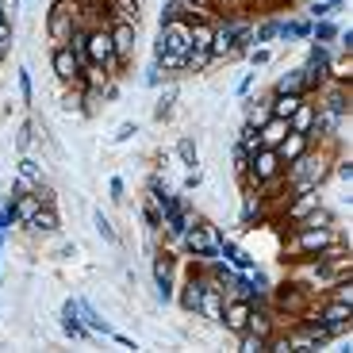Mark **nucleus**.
Here are the masks:
<instances>
[{
	"mask_svg": "<svg viewBox=\"0 0 353 353\" xmlns=\"http://www.w3.org/2000/svg\"><path fill=\"white\" fill-rule=\"evenodd\" d=\"M269 300H273L276 319H281V315L303 319L311 307H315V292H307L300 281H284L281 288H269Z\"/></svg>",
	"mask_w": 353,
	"mask_h": 353,
	"instance_id": "nucleus-1",
	"label": "nucleus"
},
{
	"mask_svg": "<svg viewBox=\"0 0 353 353\" xmlns=\"http://www.w3.org/2000/svg\"><path fill=\"white\" fill-rule=\"evenodd\" d=\"M276 176H284V161L276 158V150L261 146V150L250 154L246 173H242V188H261V185H269V181H276Z\"/></svg>",
	"mask_w": 353,
	"mask_h": 353,
	"instance_id": "nucleus-2",
	"label": "nucleus"
},
{
	"mask_svg": "<svg viewBox=\"0 0 353 353\" xmlns=\"http://www.w3.org/2000/svg\"><path fill=\"white\" fill-rule=\"evenodd\" d=\"M176 242H181V250H185V254L188 257H219V234H215V227H212V223H188V227L185 230H181V239H176Z\"/></svg>",
	"mask_w": 353,
	"mask_h": 353,
	"instance_id": "nucleus-3",
	"label": "nucleus"
},
{
	"mask_svg": "<svg viewBox=\"0 0 353 353\" xmlns=\"http://www.w3.org/2000/svg\"><path fill=\"white\" fill-rule=\"evenodd\" d=\"M85 58H88L92 65H104L108 73L123 70V65H119V58H115V46H112V31H108V23L88 27V39H85Z\"/></svg>",
	"mask_w": 353,
	"mask_h": 353,
	"instance_id": "nucleus-4",
	"label": "nucleus"
},
{
	"mask_svg": "<svg viewBox=\"0 0 353 353\" xmlns=\"http://www.w3.org/2000/svg\"><path fill=\"white\" fill-rule=\"evenodd\" d=\"M73 27H77V19H73V0H54L50 16H46V35H50V43L65 46L73 35Z\"/></svg>",
	"mask_w": 353,
	"mask_h": 353,
	"instance_id": "nucleus-5",
	"label": "nucleus"
},
{
	"mask_svg": "<svg viewBox=\"0 0 353 353\" xmlns=\"http://www.w3.org/2000/svg\"><path fill=\"white\" fill-rule=\"evenodd\" d=\"M50 65H54V77L62 81V85H81L85 81V62H81L70 46H54Z\"/></svg>",
	"mask_w": 353,
	"mask_h": 353,
	"instance_id": "nucleus-6",
	"label": "nucleus"
},
{
	"mask_svg": "<svg viewBox=\"0 0 353 353\" xmlns=\"http://www.w3.org/2000/svg\"><path fill=\"white\" fill-rule=\"evenodd\" d=\"M158 43L165 46V50H173V54H188V46H192V23H188L185 16L165 19V23H161Z\"/></svg>",
	"mask_w": 353,
	"mask_h": 353,
	"instance_id": "nucleus-7",
	"label": "nucleus"
},
{
	"mask_svg": "<svg viewBox=\"0 0 353 353\" xmlns=\"http://www.w3.org/2000/svg\"><path fill=\"white\" fill-rule=\"evenodd\" d=\"M108 31H112V46H115V58H119V65H127L134 58V39H139V23H127V19H112L108 23Z\"/></svg>",
	"mask_w": 353,
	"mask_h": 353,
	"instance_id": "nucleus-8",
	"label": "nucleus"
},
{
	"mask_svg": "<svg viewBox=\"0 0 353 353\" xmlns=\"http://www.w3.org/2000/svg\"><path fill=\"white\" fill-rule=\"evenodd\" d=\"M154 281H158V296H161V300H173V292H176V281H173V254H165V250L154 257Z\"/></svg>",
	"mask_w": 353,
	"mask_h": 353,
	"instance_id": "nucleus-9",
	"label": "nucleus"
},
{
	"mask_svg": "<svg viewBox=\"0 0 353 353\" xmlns=\"http://www.w3.org/2000/svg\"><path fill=\"white\" fill-rule=\"evenodd\" d=\"M23 227H27V230H35V234H54V230L62 227V219H58V208H54V203H39L35 215H31Z\"/></svg>",
	"mask_w": 353,
	"mask_h": 353,
	"instance_id": "nucleus-10",
	"label": "nucleus"
},
{
	"mask_svg": "<svg viewBox=\"0 0 353 353\" xmlns=\"http://www.w3.org/2000/svg\"><path fill=\"white\" fill-rule=\"evenodd\" d=\"M200 292H203V276H200V273H192L185 284H181V288L173 292L185 315H196V307H200Z\"/></svg>",
	"mask_w": 353,
	"mask_h": 353,
	"instance_id": "nucleus-11",
	"label": "nucleus"
},
{
	"mask_svg": "<svg viewBox=\"0 0 353 353\" xmlns=\"http://www.w3.org/2000/svg\"><path fill=\"white\" fill-rule=\"evenodd\" d=\"M307 150H311V139H307V134L288 131V134L281 139V146H276V158H281L284 165H288V161H296L300 154H307Z\"/></svg>",
	"mask_w": 353,
	"mask_h": 353,
	"instance_id": "nucleus-12",
	"label": "nucleus"
},
{
	"mask_svg": "<svg viewBox=\"0 0 353 353\" xmlns=\"http://www.w3.org/2000/svg\"><path fill=\"white\" fill-rule=\"evenodd\" d=\"M288 127H292V131H300V134H307V139H311V127H315V100H311V97H303L300 104H296V112L288 115Z\"/></svg>",
	"mask_w": 353,
	"mask_h": 353,
	"instance_id": "nucleus-13",
	"label": "nucleus"
},
{
	"mask_svg": "<svg viewBox=\"0 0 353 353\" xmlns=\"http://www.w3.org/2000/svg\"><path fill=\"white\" fill-rule=\"evenodd\" d=\"M292 127H288V119H276V115H269L261 127H257V139H261V146H269V150H276L281 146V139L288 134Z\"/></svg>",
	"mask_w": 353,
	"mask_h": 353,
	"instance_id": "nucleus-14",
	"label": "nucleus"
},
{
	"mask_svg": "<svg viewBox=\"0 0 353 353\" xmlns=\"http://www.w3.org/2000/svg\"><path fill=\"white\" fill-rule=\"evenodd\" d=\"M273 92H292V97H311V92H307V77H303V70H284L281 77H276Z\"/></svg>",
	"mask_w": 353,
	"mask_h": 353,
	"instance_id": "nucleus-15",
	"label": "nucleus"
},
{
	"mask_svg": "<svg viewBox=\"0 0 353 353\" xmlns=\"http://www.w3.org/2000/svg\"><path fill=\"white\" fill-rule=\"evenodd\" d=\"M261 215H265V196L257 192V188H242V223L254 227Z\"/></svg>",
	"mask_w": 353,
	"mask_h": 353,
	"instance_id": "nucleus-16",
	"label": "nucleus"
},
{
	"mask_svg": "<svg viewBox=\"0 0 353 353\" xmlns=\"http://www.w3.org/2000/svg\"><path fill=\"white\" fill-rule=\"evenodd\" d=\"M269 115H273V112H269V97H265V100H246V123L250 127H261Z\"/></svg>",
	"mask_w": 353,
	"mask_h": 353,
	"instance_id": "nucleus-17",
	"label": "nucleus"
},
{
	"mask_svg": "<svg viewBox=\"0 0 353 353\" xmlns=\"http://www.w3.org/2000/svg\"><path fill=\"white\" fill-rule=\"evenodd\" d=\"M112 19L139 23V0H112Z\"/></svg>",
	"mask_w": 353,
	"mask_h": 353,
	"instance_id": "nucleus-18",
	"label": "nucleus"
},
{
	"mask_svg": "<svg viewBox=\"0 0 353 353\" xmlns=\"http://www.w3.org/2000/svg\"><path fill=\"white\" fill-rule=\"evenodd\" d=\"M307 35H311L307 19H292V23H281V35L276 39H307Z\"/></svg>",
	"mask_w": 353,
	"mask_h": 353,
	"instance_id": "nucleus-19",
	"label": "nucleus"
},
{
	"mask_svg": "<svg viewBox=\"0 0 353 353\" xmlns=\"http://www.w3.org/2000/svg\"><path fill=\"white\" fill-rule=\"evenodd\" d=\"M276 35H281V19H265L254 27V43H273Z\"/></svg>",
	"mask_w": 353,
	"mask_h": 353,
	"instance_id": "nucleus-20",
	"label": "nucleus"
},
{
	"mask_svg": "<svg viewBox=\"0 0 353 353\" xmlns=\"http://www.w3.org/2000/svg\"><path fill=\"white\" fill-rule=\"evenodd\" d=\"M239 350L242 353H265V338L254 330H239Z\"/></svg>",
	"mask_w": 353,
	"mask_h": 353,
	"instance_id": "nucleus-21",
	"label": "nucleus"
},
{
	"mask_svg": "<svg viewBox=\"0 0 353 353\" xmlns=\"http://www.w3.org/2000/svg\"><path fill=\"white\" fill-rule=\"evenodd\" d=\"M311 39L327 46V43H334V39H338V27H334V23H327V19H323V23L315 19V27H311Z\"/></svg>",
	"mask_w": 353,
	"mask_h": 353,
	"instance_id": "nucleus-22",
	"label": "nucleus"
},
{
	"mask_svg": "<svg viewBox=\"0 0 353 353\" xmlns=\"http://www.w3.org/2000/svg\"><path fill=\"white\" fill-rule=\"evenodd\" d=\"M176 154H181V161H185L188 169L200 165V154H196V142H192V139H181V142H176Z\"/></svg>",
	"mask_w": 353,
	"mask_h": 353,
	"instance_id": "nucleus-23",
	"label": "nucleus"
},
{
	"mask_svg": "<svg viewBox=\"0 0 353 353\" xmlns=\"http://www.w3.org/2000/svg\"><path fill=\"white\" fill-rule=\"evenodd\" d=\"M142 215H146V227H150V230H161V203L154 200V196H146V208H142Z\"/></svg>",
	"mask_w": 353,
	"mask_h": 353,
	"instance_id": "nucleus-24",
	"label": "nucleus"
},
{
	"mask_svg": "<svg viewBox=\"0 0 353 353\" xmlns=\"http://www.w3.org/2000/svg\"><path fill=\"white\" fill-rule=\"evenodd\" d=\"M173 100H176V88H169V92H161V100H158V112H154V115H158V119H165V115L173 112Z\"/></svg>",
	"mask_w": 353,
	"mask_h": 353,
	"instance_id": "nucleus-25",
	"label": "nucleus"
},
{
	"mask_svg": "<svg viewBox=\"0 0 353 353\" xmlns=\"http://www.w3.org/2000/svg\"><path fill=\"white\" fill-rule=\"evenodd\" d=\"M39 185H43V181H31V176H23V173H19L16 181H12V192H16V196H19V192H35Z\"/></svg>",
	"mask_w": 353,
	"mask_h": 353,
	"instance_id": "nucleus-26",
	"label": "nucleus"
},
{
	"mask_svg": "<svg viewBox=\"0 0 353 353\" xmlns=\"http://www.w3.org/2000/svg\"><path fill=\"white\" fill-rule=\"evenodd\" d=\"M19 173H23V176H31V181H43V169H39V161H31V158H23V161H19Z\"/></svg>",
	"mask_w": 353,
	"mask_h": 353,
	"instance_id": "nucleus-27",
	"label": "nucleus"
},
{
	"mask_svg": "<svg viewBox=\"0 0 353 353\" xmlns=\"http://www.w3.org/2000/svg\"><path fill=\"white\" fill-rule=\"evenodd\" d=\"M31 134H35V123L27 119V123L19 127V139H16V146H19V150H27V146H31Z\"/></svg>",
	"mask_w": 353,
	"mask_h": 353,
	"instance_id": "nucleus-28",
	"label": "nucleus"
},
{
	"mask_svg": "<svg viewBox=\"0 0 353 353\" xmlns=\"http://www.w3.org/2000/svg\"><path fill=\"white\" fill-rule=\"evenodd\" d=\"M8 46H12V23L8 19H0V54L8 50Z\"/></svg>",
	"mask_w": 353,
	"mask_h": 353,
	"instance_id": "nucleus-29",
	"label": "nucleus"
},
{
	"mask_svg": "<svg viewBox=\"0 0 353 353\" xmlns=\"http://www.w3.org/2000/svg\"><path fill=\"white\" fill-rule=\"evenodd\" d=\"M97 230H100V234H104L108 242H115V230H112V223L104 219V212H97Z\"/></svg>",
	"mask_w": 353,
	"mask_h": 353,
	"instance_id": "nucleus-30",
	"label": "nucleus"
},
{
	"mask_svg": "<svg viewBox=\"0 0 353 353\" xmlns=\"http://www.w3.org/2000/svg\"><path fill=\"white\" fill-rule=\"evenodd\" d=\"M19 92H23V100L31 104V73L27 70H19Z\"/></svg>",
	"mask_w": 353,
	"mask_h": 353,
	"instance_id": "nucleus-31",
	"label": "nucleus"
},
{
	"mask_svg": "<svg viewBox=\"0 0 353 353\" xmlns=\"http://www.w3.org/2000/svg\"><path fill=\"white\" fill-rule=\"evenodd\" d=\"M131 134H139V127H134V123H123L119 131H115V142H127Z\"/></svg>",
	"mask_w": 353,
	"mask_h": 353,
	"instance_id": "nucleus-32",
	"label": "nucleus"
},
{
	"mask_svg": "<svg viewBox=\"0 0 353 353\" xmlns=\"http://www.w3.org/2000/svg\"><path fill=\"white\" fill-rule=\"evenodd\" d=\"M250 62H254V65H265V62H269V50H254V46H250Z\"/></svg>",
	"mask_w": 353,
	"mask_h": 353,
	"instance_id": "nucleus-33",
	"label": "nucleus"
},
{
	"mask_svg": "<svg viewBox=\"0 0 353 353\" xmlns=\"http://www.w3.org/2000/svg\"><path fill=\"white\" fill-rule=\"evenodd\" d=\"M112 200H123V181L119 176H112Z\"/></svg>",
	"mask_w": 353,
	"mask_h": 353,
	"instance_id": "nucleus-34",
	"label": "nucleus"
},
{
	"mask_svg": "<svg viewBox=\"0 0 353 353\" xmlns=\"http://www.w3.org/2000/svg\"><path fill=\"white\" fill-rule=\"evenodd\" d=\"M0 19H8V16H4V4H0Z\"/></svg>",
	"mask_w": 353,
	"mask_h": 353,
	"instance_id": "nucleus-35",
	"label": "nucleus"
}]
</instances>
